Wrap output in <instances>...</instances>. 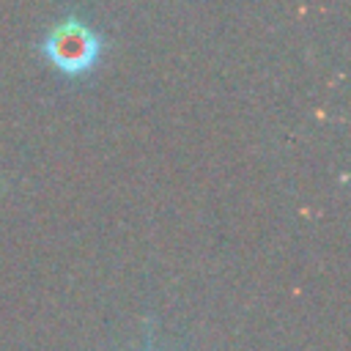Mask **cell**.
<instances>
[{"label": "cell", "mask_w": 351, "mask_h": 351, "mask_svg": "<svg viewBox=\"0 0 351 351\" xmlns=\"http://www.w3.org/2000/svg\"><path fill=\"white\" fill-rule=\"evenodd\" d=\"M49 63L63 74H85L99 60V38L77 19L60 22L44 41Z\"/></svg>", "instance_id": "1"}]
</instances>
